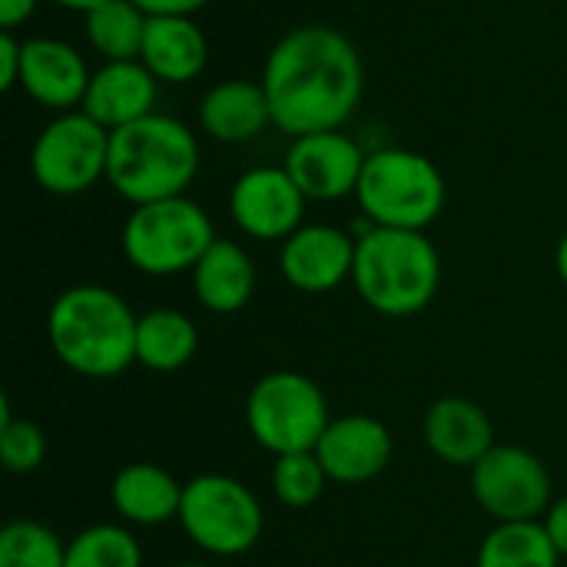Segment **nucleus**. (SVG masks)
I'll use <instances>...</instances> for the list:
<instances>
[{"mask_svg": "<svg viewBox=\"0 0 567 567\" xmlns=\"http://www.w3.org/2000/svg\"><path fill=\"white\" fill-rule=\"evenodd\" d=\"M110 130L83 110L56 113L33 140L30 173L50 196H80L106 179Z\"/></svg>", "mask_w": 567, "mask_h": 567, "instance_id": "9", "label": "nucleus"}, {"mask_svg": "<svg viewBox=\"0 0 567 567\" xmlns=\"http://www.w3.org/2000/svg\"><path fill=\"white\" fill-rule=\"evenodd\" d=\"M93 70L86 66V60L80 56V50L66 40L56 37H27L23 40V63H20V90L53 110V113H66V110H80L86 86H90Z\"/></svg>", "mask_w": 567, "mask_h": 567, "instance_id": "15", "label": "nucleus"}, {"mask_svg": "<svg viewBox=\"0 0 567 567\" xmlns=\"http://www.w3.org/2000/svg\"><path fill=\"white\" fill-rule=\"evenodd\" d=\"M252 292H256V266L249 252L239 243L216 236V243L193 266L196 302L216 316H233L249 306Z\"/></svg>", "mask_w": 567, "mask_h": 567, "instance_id": "21", "label": "nucleus"}, {"mask_svg": "<svg viewBox=\"0 0 567 567\" xmlns=\"http://www.w3.org/2000/svg\"><path fill=\"white\" fill-rule=\"evenodd\" d=\"M352 286L372 312L409 319L432 306L442 286V256L425 233L372 226L355 236Z\"/></svg>", "mask_w": 567, "mask_h": 567, "instance_id": "4", "label": "nucleus"}, {"mask_svg": "<svg viewBox=\"0 0 567 567\" xmlns=\"http://www.w3.org/2000/svg\"><path fill=\"white\" fill-rule=\"evenodd\" d=\"M140 63L159 83H193L209 63V40L193 17H150Z\"/></svg>", "mask_w": 567, "mask_h": 567, "instance_id": "18", "label": "nucleus"}, {"mask_svg": "<svg viewBox=\"0 0 567 567\" xmlns=\"http://www.w3.org/2000/svg\"><path fill=\"white\" fill-rule=\"evenodd\" d=\"M355 239L352 233L329 223H302L279 249L282 279L309 296L332 292L352 279Z\"/></svg>", "mask_w": 567, "mask_h": 567, "instance_id": "13", "label": "nucleus"}, {"mask_svg": "<svg viewBox=\"0 0 567 567\" xmlns=\"http://www.w3.org/2000/svg\"><path fill=\"white\" fill-rule=\"evenodd\" d=\"M445 196L442 169L429 156L402 146L372 150L355 189L359 209L372 226L415 233H425L442 216Z\"/></svg>", "mask_w": 567, "mask_h": 567, "instance_id": "5", "label": "nucleus"}, {"mask_svg": "<svg viewBox=\"0 0 567 567\" xmlns=\"http://www.w3.org/2000/svg\"><path fill=\"white\" fill-rule=\"evenodd\" d=\"M555 269H558L561 282L567 286V233L558 239V249H555Z\"/></svg>", "mask_w": 567, "mask_h": 567, "instance_id": "34", "label": "nucleus"}, {"mask_svg": "<svg viewBox=\"0 0 567 567\" xmlns=\"http://www.w3.org/2000/svg\"><path fill=\"white\" fill-rule=\"evenodd\" d=\"M422 435L432 455L455 468H475L495 449V429L488 412L462 395L439 399L425 412Z\"/></svg>", "mask_w": 567, "mask_h": 567, "instance_id": "17", "label": "nucleus"}, {"mask_svg": "<svg viewBox=\"0 0 567 567\" xmlns=\"http://www.w3.org/2000/svg\"><path fill=\"white\" fill-rule=\"evenodd\" d=\"M392 452V432L372 415L332 419L316 445V458L322 462L329 482L339 485H365L379 478L389 468Z\"/></svg>", "mask_w": 567, "mask_h": 567, "instance_id": "14", "label": "nucleus"}, {"mask_svg": "<svg viewBox=\"0 0 567 567\" xmlns=\"http://www.w3.org/2000/svg\"><path fill=\"white\" fill-rule=\"evenodd\" d=\"M542 525H545V532H548L551 545L558 548V555L567 558V495L565 498H558V502L545 512Z\"/></svg>", "mask_w": 567, "mask_h": 567, "instance_id": "31", "label": "nucleus"}, {"mask_svg": "<svg viewBox=\"0 0 567 567\" xmlns=\"http://www.w3.org/2000/svg\"><path fill=\"white\" fill-rule=\"evenodd\" d=\"M156 93L159 80L140 60H110L100 70H93L80 110L113 133L126 123L156 113Z\"/></svg>", "mask_w": 567, "mask_h": 567, "instance_id": "16", "label": "nucleus"}, {"mask_svg": "<svg viewBox=\"0 0 567 567\" xmlns=\"http://www.w3.org/2000/svg\"><path fill=\"white\" fill-rule=\"evenodd\" d=\"M0 455H3V468L13 475H30L47 458L43 429L27 419H13L7 402L0 405Z\"/></svg>", "mask_w": 567, "mask_h": 567, "instance_id": "28", "label": "nucleus"}, {"mask_svg": "<svg viewBox=\"0 0 567 567\" xmlns=\"http://www.w3.org/2000/svg\"><path fill=\"white\" fill-rule=\"evenodd\" d=\"M136 322L130 302L106 286H70L47 312L53 355L83 379H113L136 362Z\"/></svg>", "mask_w": 567, "mask_h": 567, "instance_id": "2", "label": "nucleus"}, {"mask_svg": "<svg viewBox=\"0 0 567 567\" xmlns=\"http://www.w3.org/2000/svg\"><path fill=\"white\" fill-rule=\"evenodd\" d=\"M199 349L196 322L179 309H150L136 322V362L150 372H179Z\"/></svg>", "mask_w": 567, "mask_h": 567, "instance_id": "22", "label": "nucleus"}, {"mask_svg": "<svg viewBox=\"0 0 567 567\" xmlns=\"http://www.w3.org/2000/svg\"><path fill=\"white\" fill-rule=\"evenodd\" d=\"M196 173V133L169 113H150L110 133L106 183L130 206L186 196Z\"/></svg>", "mask_w": 567, "mask_h": 567, "instance_id": "3", "label": "nucleus"}, {"mask_svg": "<svg viewBox=\"0 0 567 567\" xmlns=\"http://www.w3.org/2000/svg\"><path fill=\"white\" fill-rule=\"evenodd\" d=\"M472 495L498 525L538 522L555 505L545 462L522 445H495L472 468Z\"/></svg>", "mask_w": 567, "mask_h": 567, "instance_id": "10", "label": "nucleus"}, {"mask_svg": "<svg viewBox=\"0 0 567 567\" xmlns=\"http://www.w3.org/2000/svg\"><path fill=\"white\" fill-rule=\"evenodd\" d=\"M150 13H143L133 0H106L83 13V30L90 47L110 60H140L143 37H146Z\"/></svg>", "mask_w": 567, "mask_h": 567, "instance_id": "23", "label": "nucleus"}, {"mask_svg": "<svg viewBox=\"0 0 567 567\" xmlns=\"http://www.w3.org/2000/svg\"><path fill=\"white\" fill-rule=\"evenodd\" d=\"M213 243V219L189 196L133 206L120 229V249L126 262L146 276H179L186 269L193 272Z\"/></svg>", "mask_w": 567, "mask_h": 567, "instance_id": "6", "label": "nucleus"}, {"mask_svg": "<svg viewBox=\"0 0 567 567\" xmlns=\"http://www.w3.org/2000/svg\"><path fill=\"white\" fill-rule=\"evenodd\" d=\"M266 126H272V110L256 80H223L199 100V130L216 143H249Z\"/></svg>", "mask_w": 567, "mask_h": 567, "instance_id": "19", "label": "nucleus"}, {"mask_svg": "<svg viewBox=\"0 0 567 567\" xmlns=\"http://www.w3.org/2000/svg\"><path fill=\"white\" fill-rule=\"evenodd\" d=\"M176 522L186 538L213 558H239L252 551L266 528L256 492L219 472L196 475L183 485V508Z\"/></svg>", "mask_w": 567, "mask_h": 567, "instance_id": "7", "label": "nucleus"}, {"mask_svg": "<svg viewBox=\"0 0 567 567\" xmlns=\"http://www.w3.org/2000/svg\"><path fill=\"white\" fill-rule=\"evenodd\" d=\"M329 485V475L322 468V462L316 458V452H292V455H279L272 465V495L286 505V508H309L322 498Z\"/></svg>", "mask_w": 567, "mask_h": 567, "instance_id": "27", "label": "nucleus"}, {"mask_svg": "<svg viewBox=\"0 0 567 567\" xmlns=\"http://www.w3.org/2000/svg\"><path fill=\"white\" fill-rule=\"evenodd\" d=\"M0 567H66V545L43 522L17 518L0 532Z\"/></svg>", "mask_w": 567, "mask_h": 567, "instance_id": "26", "label": "nucleus"}, {"mask_svg": "<svg viewBox=\"0 0 567 567\" xmlns=\"http://www.w3.org/2000/svg\"><path fill=\"white\" fill-rule=\"evenodd\" d=\"M110 502L126 525L156 528L179 518L183 485L153 462H133L116 472L110 485Z\"/></svg>", "mask_w": 567, "mask_h": 567, "instance_id": "20", "label": "nucleus"}, {"mask_svg": "<svg viewBox=\"0 0 567 567\" xmlns=\"http://www.w3.org/2000/svg\"><path fill=\"white\" fill-rule=\"evenodd\" d=\"M558 561L561 555L542 522H502L485 535L475 567H558Z\"/></svg>", "mask_w": 567, "mask_h": 567, "instance_id": "24", "label": "nucleus"}, {"mask_svg": "<svg viewBox=\"0 0 567 567\" xmlns=\"http://www.w3.org/2000/svg\"><path fill=\"white\" fill-rule=\"evenodd\" d=\"M272 126L286 136L342 130L355 113L365 70L355 43L329 23H302L276 40L262 63Z\"/></svg>", "mask_w": 567, "mask_h": 567, "instance_id": "1", "label": "nucleus"}, {"mask_svg": "<svg viewBox=\"0 0 567 567\" xmlns=\"http://www.w3.org/2000/svg\"><path fill=\"white\" fill-rule=\"evenodd\" d=\"M150 17H193L209 0H133Z\"/></svg>", "mask_w": 567, "mask_h": 567, "instance_id": "30", "label": "nucleus"}, {"mask_svg": "<svg viewBox=\"0 0 567 567\" xmlns=\"http://www.w3.org/2000/svg\"><path fill=\"white\" fill-rule=\"evenodd\" d=\"M40 0H0V27L3 30H17L20 23H27L33 17Z\"/></svg>", "mask_w": 567, "mask_h": 567, "instance_id": "32", "label": "nucleus"}, {"mask_svg": "<svg viewBox=\"0 0 567 567\" xmlns=\"http://www.w3.org/2000/svg\"><path fill=\"white\" fill-rule=\"evenodd\" d=\"M20 63H23V40L13 30L0 33V86L13 90L20 83Z\"/></svg>", "mask_w": 567, "mask_h": 567, "instance_id": "29", "label": "nucleus"}, {"mask_svg": "<svg viewBox=\"0 0 567 567\" xmlns=\"http://www.w3.org/2000/svg\"><path fill=\"white\" fill-rule=\"evenodd\" d=\"M306 193L286 166H252L229 189V216L239 233L262 243H286L306 219Z\"/></svg>", "mask_w": 567, "mask_h": 567, "instance_id": "11", "label": "nucleus"}, {"mask_svg": "<svg viewBox=\"0 0 567 567\" xmlns=\"http://www.w3.org/2000/svg\"><path fill=\"white\" fill-rule=\"evenodd\" d=\"M365 156L369 153L346 130H322L296 136L286 150L282 166L306 193V199L336 203L355 196Z\"/></svg>", "mask_w": 567, "mask_h": 567, "instance_id": "12", "label": "nucleus"}, {"mask_svg": "<svg viewBox=\"0 0 567 567\" xmlns=\"http://www.w3.org/2000/svg\"><path fill=\"white\" fill-rule=\"evenodd\" d=\"M173 567H213V565H203V561H189V565H173Z\"/></svg>", "mask_w": 567, "mask_h": 567, "instance_id": "35", "label": "nucleus"}, {"mask_svg": "<svg viewBox=\"0 0 567 567\" xmlns=\"http://www.w3.org/2000/svg\"><path fill=\"white\" fill-rule=\"evenodd\" d=\"M56 7H63V10H73V13H90L93 7H100V3H106V0H53Z\"/></svg>", "mask_w": 567, "mask_h": 567, "instance_id": "33", "label": "nucleus"}, {"mask_svg": "<svg viewBox=\"0 0 567 567\" xmlns=\"http://www.w3.org/2000/svg\"><path fill=\"white\" fill-rule=\"evenodd\" d=\"M329 422V402L319 382L302 372L279 369L249 389L246 429L252 442L276 458L292 452H316Z\"/></svg>", "mask_w": 567, "mask_h": 567, "instance_id": "8", "label": "nucleus"}, {"mask_svg": "<svg viewBox=\"0 0 567 567\" xmlns=\"http://www.w3.org/2000/svg\"><path fill=\"white\" fill-rule=\"evenodd\" d=\"M66 567H143V548L123 525H90L66 542Z\"/></svg>", "mask_w": 567, "mask_h": 567, "instance_id": "25", "label": "nucleus"}]
</instances>
